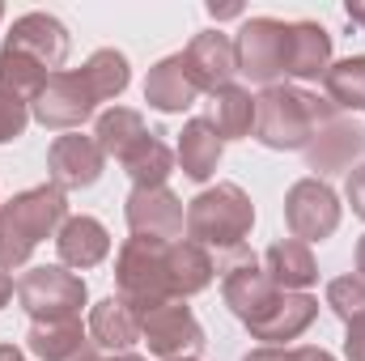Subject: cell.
Here are the masks:
<instances>
[{"instance_id": "obj_1", "label": "cell", "mask_w": 365, "mask_h": 361, "mask_svg": "<svg viewBox=\"0 0 365 361\" xmlns=\"http://www.w3.org/2000/svg\"><path fill=\"white\" fill-rule=\"evenodd\" d=\"M336 115L340 111L327 98L310 93L306 86L280 81V86L259 90V98H255V132L251 136L272 153H302L314 141V132Z\"/></svg>"}, {"instance_id": "obj_2", "label": "cell", "mask_w": 365, "mask_h": 361, "mask_svg": "<svg viewBox=\"0 0 365 361\" xmlns=\"http://www.w3.org/2000/svg\"><path fill=\"white\" fill-rule=\"evenodd\" d=\"M68 195L51 183L17 191L9 204H0V268H26L34 247L43 238H56L60 225L68 221Z\"/></svg>"}, {"instance_id": "obj_3", "label": "cell", "mask_w": 365, "mask_h": 361, "mask_svg": "<svg viewBox=\"0 0 365 361\" xmlns=\"http://www.w3.org/2000/svg\"><path fill=\"white\" fill-rule=\"evenodd\" d=\"M255 225V204L238 183H217L204 187L195 200H187V243L230 255L242 251Z\"/></svg>"}, {"instance_id": "obj_4", "label": "cell", "mask_w": 365, "mask_h": 361, "mask_svg": "<svg viewBox=\"0 0 365 361\" xmlns=\"http://www.w3.org/2000/svg\"><path fill=\"white\" fill-rule=\"evenodd\" d=\"M166 247L170 243H149V238H128L115 255V293L136 310H153L170 302V276H166Z\"/></svg>"}, {"instance_id": "obj_5", "label": "cell", "mask_w": 365, "mask_h": 361, "mask_svg": "<svg viewBox=\"0 0 365 361\" xmlns=\"http://www.w3.org/2000/svg\"><path fill=\"white\" fill-rule=\"evenodd\" d=\"M13 298L30 315V323H47V319H81V306L90 302V289L73 268L43 264V268H26L17 276Z\"/></svg>"}, {"instance_id": "obj_6", "label": "cell", "mask_w": 365, "mask_h": 361, "mask_svg": "<svg viewBox=\"0 0 365 361\" xmlns=\"http://www.w3.org/2000/svg\"><path fill=\"white\" fill-rule=\"evenodd\" d=\"M340 217H344L340 195H336L323 179H314V175L297 179L284 191V225H289V234H293L297 243H306V247L331 238V234L340 230Z\"/></svg>"}, {"instance_id": "obj_7", "label": "cell", "mask_w": 365, "mask_h": 361, "mask_svg": "<svg viewBox=\"0 0 365 361\" xmlns=\"http://www.w3.org/2000/svg\"><path fill=\"white\" fill-rule=\"evenodd\" d=\"M93 111H98V93L90 90L81 68L51 73L47 86L38 90V98L30 102V119L43 123L47 132H73V128H81L90 119Z\"/></svg>"}, {"instance_id": "obj_8", "label": "cell", "mask_w": 365, "mask_h": 361, "mask_svg": "<svg viewBox=\"0 0 365 361\" xmlns=\"http://www.w3.org/2000/svg\"><path fill=\"white\" fill-rule=\"evenodd\" d=\"M140 345L158 361H182L204 349V327L182 298H170L140 315Z\"/></svg>"}, {"instance_id": "obj_9", "label": "cell", "mask_w": 365, "mask_h": 361, "mask_svg": "<svg viewBox=\"0 0 365 361\" xmlns=\"http://www.w3.org/2000/svg\"><path fill=\"white\" fill-rule=\"evenodd\" d=\"M238 47V73L268 90L284 81V21L280 17H247L242 30L234 34Z\"/></svg>"}, {"instance_id": "obj_10", "label": "cell", "mask_w": 365, "mask_h": 361, "mask_svg": "<svg viewBox=\"0 0 365 361\" xmlns=\"http://www.w3.org/2000/svg\"><path fill=\"white\" fill-rule=\"evenodd\" d=\"M123 221L132 238L149 243H179L187 234V208L170 187H132L123 200Z\"/></svg>"}, {"instance_id": "obj_11", "label": "cell", "mask_w": 365, "mask_h": 361, "mask_svg": "<svg viewBox=\"0 0 365 361\" xmlns=\"http://www.w3.org/2000/svg\"><path fill=\"white\" fill-rule=\"evenodd\" d=\"M302 158H306V171H314V179L349 175L353 166L365 162V128L353 123L349 115H336L314 132V141L302 149Z\"/></svg>"}, {"instance_id": "obj_12", "label": "cell", "mask_w": 365, "mask_h": 361, "mask_svg": "<svg viewBox=\"0 0 365 361\" xmlns=\"http://www.w3.org/2000/svg\"><path fill=\"white\" fill-rule=\"evenodd\" d=\"M319 319V298H310V293H284V289H276L272 298L242 323L255 340H264V345H276V349H284L289 340H297L310 323Z\"/></svg>"}, {"instance_id": "obj_13", "label": "cell", "mask_w": 365, "mask_h": 361, "mask_svg": "<svg viewBox=\"0 0 365 361\" xmlns=\"http://www.w3.org/2000/svg\"><path fill=\"white\" fill-rule=\"evenodd\" d=\"M102 171H106V153L98 149L93 136L64 132L47 149V179H51V187H60L64 195L93 187V183L102 179Z\"/></svg>"}, {"instance_id": "obj_14", "label": "cell", "mask_w": 365, "mask_h": 361, "mask_svg": "<svg viewBox=\"0 0 365 361\" xmlns=\"http://www.w3.org/2000/svg\"><path fill=\"white\" fill-rule=\"evenodd\" d=\"M182 64H187L191 81L200 86V93H217V90H225V86H234V77H238L234 34H225L221 26L217 30H200L182 47Z\"/></svg>"}, {"instance_id": "obj_15", "label": "cell", "mask_w": 365, "mask_h": 361, "mask_svg": "<svg viewBox=\"0 0 365 361\" xmlns=\"http://www.w3.org/2000/svg\"><path fill=\"white\" fill-rule=\"evenodd\" d=\"M4 47L26 51L47 73H64V60H68L73 39H68V30H64L60 17H51V13H21L13 21V30L4 34Z\"/></svg>"}, {"instance_id": "obj_16", "label": "cell", "mask_w": 365, "mask_h": 361, "mask_svg": "<svg viewBox=\"0 0 365 361\" xmlns=\"http://www.w3.org/2000/svg\"><path fill=\"white\" fill-rule=\"evenodd\" d=\"M331 68V34L319 21H284V77L323 81Z\"/></svg>"}, {"instance_id": "obj_17", "label": "cell", "mask_w": 365, "mask_h": 361, "mask_svg": "<svg viewBox=\"0 0 365 361\" xmlns=\"http://www.w3.org/2000/svg\"><path fill=\"white\" fill-rule=\"evenodd\" d=\"M90 345L102 353H132V345H140V315L119 298V293H106L98 306H90Z\"/></svg>"}, {"instance_id": "obj_18", "label": "cell", "mask_w": 365, "mask_h": 361, "mask_svg": "<svg viewBox=\"0 0 365 361\" xmlns=\"http://www.w3.org/2000/svg\"><path fill=\"white\" fill-rule=\"evenodd\" d=\"M56 251H60V264L73 272H86V268H98L106 255H110V234L106 225L90 217V213H77L60 225L56 234Z\"/></svg>"}, {"instance_id": "obj_19", "label": "cell", "mask_w": 365, "mask_h": 361, "mask_svg": "<svg viewBox=\"0 0 365 361\" xmlns=\"http://www.w3.org/2000/svg\"><path fill=\"white\" fill-rule=\"evenodd\" d=\"M145 102L153 111H162V115H182V111H191L200 102V86L191 81V73L182 64V51L158 60L149 68V77H145Z\"/></svg>"}, {"instance_id": "obj_20", "label": "cell", "mask_w": 365, "mask_h": 361, "mask_svg": "<svg viewBox=\"0 0 365 361\" xmlns=\"http://www.w3.org/2000/svg\"><path fill=\"white\" fill-rule=\"evenodd\" d=\"M221 153H225V141L212 132V123L204 115L187 119L179 132V149H175V162L191 183H208L221 166Z\"/></svg>"}, {"instance_id": "obj_21", "label": "cell", "mask_w": 365, "mask_h": 361, "mask_svg": "<svg viewBox=\"0 0 365 361\" xmlns=\"http://www.w3.org/2000/svg\"><path fill=\"white\" fill-rule=\"evenodd\" d=\"M259 268L268 272L272 285L284 289V293H306V289L319 280V264H314L310 247L297 243V238H280V243H272V247L264 251V264H259Z\"/></svg>"}, {"instance_id": "obj_22", "label": "cell", "mask_w": 365, "mask_h": 361, "mask_svg": "<svg viewBox=\"0 0 365 361\" xmlns=\"http://www.w3.org/2000/svg\"><path fill=\"white\" fill-rule=\"evenodd\" d=\"M166 276H170V298H195V293H204L208 285H212V276H217V260L204 251V247H195V243H170L166 247Z\"/></svg>"}, {"instance_id": "obj_23", "label": "cell", "mask_w": 365, "mask_h": 361, "mask_svg": "<svg viewBox=\"0 0 365 361\" xmlns=\"http://www.w3.org/2000/svg\"><path fill=\"white\" fill-rule=\"evenodd\" d=\"M26 349L38 361H77L90 349V332L81 327V319H47V323H30L26 332Z\"/></svg>"}, {"instance_id": "obj_24", "label": "cell", "mask_w": 365, "mask_h": 361, "mask_svg": "<svg viewBox=\"0 0 365 361\" xmlns=\"http://www.w3.org/2000/svg\"><path fill=\"white\" fill-rule=\"evenodd\" d=\"M212 132L230 145V141H247L255 132V93L242 86H225V90L208 93V115Z\"/></svg>"}, {"instance_id": "obj_25", "label": "cell", "mask_w": 365, "mask_h": 361, "mask_svg": "<svg viewBox=\"0 0 365 361\" xmlns=\"http://www.w3.org/2000/svg\"><path fill=\"white\" fill-rule=\"evenodd\" d=\"M119 166H123V175L132 179V187H166V179L175 175V149L158 136V132H149V136H140L123 158H119Z\"/></svg>"}, {"instance_id": "obj_26", "label": "cell", "mask_w": 365, "mask_h": 361, "mask_svg": "<svg viewBox=\"0 0 365 361\" xmlns=\"http://www.w3.org/2000/svg\"><path fill=\"white\" fill-rule=\"evenodd\" d=\"M272 293H276L272 276L259 268L255 260L242 264V268H234V272H225V280H221V298H225V306H230V315L238 323H247Z\"/></svg>"}, {"instance_id": "obj_27", "label": "cell", "mask_w": 365, "mask_h": 361, "mask_svg": "<svg viewBox=\"0 0 365 361\" xmlns=\"http://www.w3.org/2000/svg\"><path fill=\"white\" fill-rule=\"evenodd\" d=\"M140 136H149V128H145V115L132 111V106H106V111L98 115V123H93L98 149H102L106 158H115V162H119Z\"/></svg>"}, {"instance_id": "obj_28", "label": "cell", "mask_w": 365, "mask_h": 361, "mask_svg": "<svg viewBox=\"0 0 365 361\" xmlns=\"http://www.w3.org/2000/svg\"><path fill=\"white\" fill-rule=\"evenodd\" d=\"M323 90L327 102L344 115V111H365V56H349V60H336L327 73H323Z\"/></svg>"}, {"instance_id": "obj_29", "label": "cell", "mask_w": 365, "mask_h": 361, "mask_svg": "<svg viewBox=\"0 0 365 361\" xmlns=\"http://www.w3.org/2000/svg\"><path fill=\"white\" fill-rule=\"evenodd\" d=\"M47 68L38 60H30L26 51H13V47H0V90L21 98V102H34L38 90L47 86Z\"/></svg>"}, {"instance_id": "obj_30", "label": "cell", "mask_w": 365, "mask_h": 361, "mask_svg": "<svg viewBox=\"0 0 365 361\" xmlns=\"http://www.w3.org/2000/svg\"><path fill=\"white\" fill-rule=\"evenodd\" d=\"M81 73H86L90 90L98 93V102H110V98H119V93L128 90V81H132L128 56H123V51H115V47H98L90 60L81 64Z\"/></svg>"}, {"instance_id": "obj_31", "label": "cell", "mask_w": 365, "mask_h": 361, "mask_svg": "<svg viewBox=\"0 0 365 361\" xmlns=\"http://www.w3.org/2000/svg\"><path fill=\"white\" fill-rule=\"evenodd\" d=\"M327 306H331V315H340L344 323L349 319H361L365 315V280L361 276H336L331 285H327Z\"/></svg>"}, {"instance_id": "obj_32", "label": "cell", "mask_w": 365, "mask_h": 361, "mask_svg": "<svg viewBox=\"0 0 365 361\" xmlns=\"http://www.w3.org/2000/svg\"><path fill=\"white\" fill-rule=\"evenodd\" d=\"M26 123H30V102H21V98L0 90V145L17 141L26 132Z\"/></svg>"}, {"instance_id": "obj_33", "label": "cell", "mask_w": 365, "mask_h": 361, "mask_svg": "<svg viewBox=\"0 0 365 361\" xmlns=\"http://www.w3.org/2000/svg\"><path fill=\"white\" fill-rule=\"evenodd\" d=\"M344 357L349 361H365V315L344 323Z\"/></svg>"}, {"instance_id": "obj_34", "label": "cell", "mask_w": 365, "mask_h": 361, "mask_svg": "<svg viewBox=\"0 0 365 361\" xmlns=\"http://www.w3.org/2000/svg\"><path fill=\"white\" fill-rule=\"evenodd\" d=\"M344 195H349V204H353V213L365 221V162L361 166H353L349 171V179H344Z\"/></svg>"}, {"instance_id": "obj_35", "label": "cell", "mask_w": 365, "mask_h": 361, "mask_svg": "<svg viewBox=\"0 0 365 361\" xmlns=\"http://www.w3.org/2000/svg\"><path fill=\"white\" fill-rule=\"evenodd\" d=\"M289 361H336L327 349H314V345H302V349H289Z\"/></svg>"}, {"instance_id": "obj_36", "label": "cell", "mask_w": 365, "mask_h": 361, "mask_svg": "<svg viewBox=\"0 0 365 361\" xmlns=\"http://www.w3.org/2000/svg\"><path fill=\"white\" fill-rule=\"evenodd\" d=\"M242 361H289V349H276V345H264V349H251Z\"/></svg>"}, {"instance_id": "obj_37", "label": "cell", "mask_w": 365, "mask_h": 361, "mask_svg": "<svg viewBox=\"0 0 365 361\" xmlns=\"http://www.w3.org/2000/svg\"><path fill=\"white\" fill-rule=\"evenodd\" d=\"M208 17H212V21H230V17H242V4H208Z\"/></svg>"}, {"instance_id": "obj_38", "label": "cell", "mask_w": 365, "mask_h": 361, "mask_svg": "<svg viewBox=\"0 0 365 361\" xmlns=\"http://www.w3.org/2000/svg\"><path fill=\"white\" fill-rule=\"evenodd\" d=\"M13 293H17V280H13V276H9V272L0 268V310H4V306H9V298H13Z\"/></svg>"}, {"instance_id": "obj_39", "label": "cell", "mask_w": 365, "mask_h": 361, "mask_svg": "<svg viewBox=\"0 0 365 361\" xmlns=\"http://www.w3.org/2000/svg\"><path fill=\"white\" fill-rule=\"evenodd\" d=\"M344 13H349V21H357V26L365 30V0H349V4H344Z\"/></svg>"}, {"instance_id": "obj_40", "label": "cell", "mask_w": 365, "mask_h": 361, "mask_svg": "<svg viewBox=\"0 0 365 361\" xmlns=\"http://www.w3.org/2000/svg\"><path fill=\"white\" fill-rule=\"evenodd\" d=\"M353 264H357V272H353V276H361V280H365V234L357 238V255H353Z\"/></svg>"}, {"instance_id": "obj_41", "label": "cell", "mask_w": 365, "mask_h": 361, "mask_svg": "<svg viewBox=\"0 0 365 361\" xmlns=\"http://www.w3.org/2000/svg\"><path fill=\"white\" fill-rule=\"evenodd\" d=\"M0 361H30L21 349H13V345H0Z\"/></svg>"}, {"instance_id": "obj_42", "label": "cell", "mask_w": 365, "mask_h": 361, "mask_svg": "<svg viewBox=\"0 0 365 361\" xmlns=\"http://www.w3.org/2000/svg\"><path fill=\"white\" fill-rule=\"evenodd\" d=\"M77 361H106V357H102V349H93V345H90V349H86Z\"/></svg>"}, {"instance_id": "obj_43", "label": "cell", "mask_w": 365, "mask_h": 361, "mask_svg": "<svg viewBox=\"0 0 365 361\" xmlns=\"http://www.w3.org/2000/svg\"><path fill=\"white\" fill-rule=\"evenodd\" d=\"M106 361H149V357H136V353H115V357H106Z\"/></svg>"}, {"instance_id": "obj_44", "label": "cell", "mask_w": 365, "mask_h": 361, "mask_svg": "<svg viewBox=\"0 0 365 361\" xmlns=\"http://www.w3.org/2000/svg\"><path fill=\"white\" fill-rule=\"evenodd\" d=\"M0 21H4V4H0Z\"/></svg>"}, {"instance_id": "obj_45", "label": "cell", "mask_w": 365, "mask_h": 361, "mask_svg": "<svg viewBox=\"0 0 365 361\" xmlns=\"http://www.w3.org/2000/svg\"><path fill=\"white\" fill-rule=\"evenodd\" d=\"M182 361H200V357H182Z\"/></svg>"}]
</instances>
